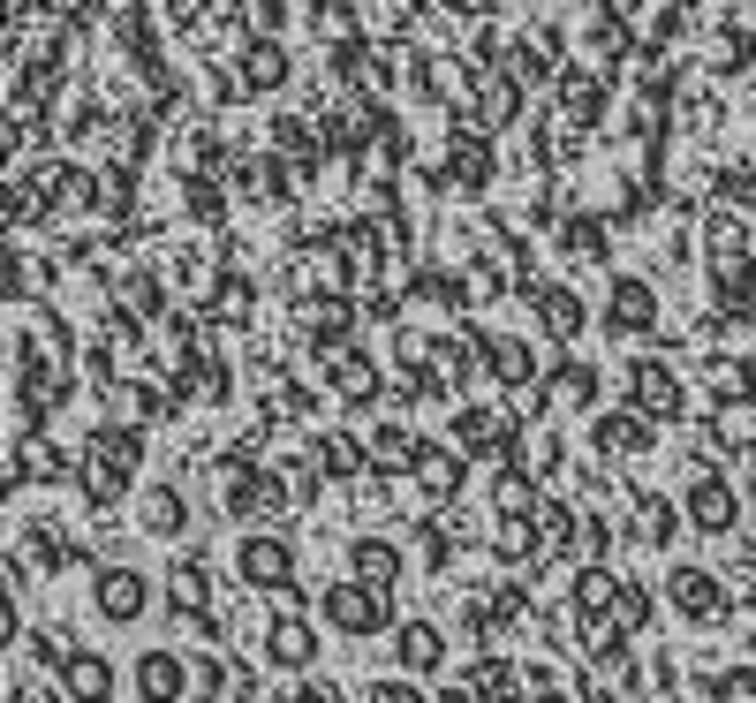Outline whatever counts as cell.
<instances>
[{
  "instance_id": "1",
  "label": "cell",
  "mask_w": 756,
  "mask_h": 703,
  "mask_svg": "<svg viewBox=\"0 0 756 703\" xmlns=\"http://www.w3.org/2000/svg\"><path fill=\"white\" fill-rule=\"evenodd\" d=\"M371 703H416V696H394V688H378V696Z\"/></svg>"
}]
</instances>
